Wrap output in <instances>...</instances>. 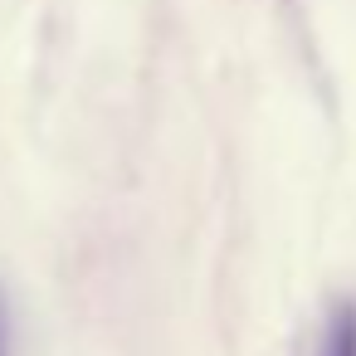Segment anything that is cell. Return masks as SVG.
Returning a JSON list of instances; mask_svg holds the SVG:
<instances>
[{
	"label": "cell",
	"instance_id": "obj_1",
	"mask_svg": "<svg viewBox=\"0 0 356 356\" xmlns=\"http://www.w3.org/2000/svg\"><path fill=\"white\" fill-rule=\"evenodd\" d=\"M312 356H356V302L351 298H337L327 307Z\"/></svg>",
	"mask_w": 356,
	"mask_h": 356
},
{
	"label": "cell",
	"instance_id": "obj_2",
	"mask_svg": "<svg viewBox=\"0 0 356 356\" xmlns=\"http://www.w3.org/2000/svg\"><path fill=\"white\" fill-rule=\"evenodd\" d=\"M0 356H10V307H6V293H0Z\"/></svg>",
	"mask_w": 356,
	"mask_h": 356
}]
</instances>
